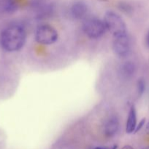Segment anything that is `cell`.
Wrapping results in <instances>:
<instances>
[{"label":"cell","mask_w":149,"mask_h":149,"mask_svg":"<svg viewBox=\"0 0 149 149\" xmlns=\"http://www.w3.org/2000/svg\"><path fill=\"white\" fill-rule=\"evenodd\" d=\"M26 32L19 25H12L2 31L0 34V45L7 52H16L24 46Z\"/></svg>","instance_id":"1"},{"label":"cell","mask_w":149,"mask_h":149,"mask_svg":"<svg viewBox=\"0 0 149 149\" xmlns=\"http://www.w3.org/2000/svg\"><path fill=\"white\" fill-rule=\"evenodd\" d=\"M103 21L107 30L109 31L114 37L127 33V26L125 22L118 13L113 11L107 12Z\"/></svg>","instance_id":"2"},{"label":"cell","mask_w":149,"mask_h":149,"mask_svg":"<svg viewBox=\"0 0 149 149\" xmlns=\"http://www.w3.org/2000/svg\"><path fill=\"white\" fill-rule=\"evenodd\" d=\"M85 34L90 39H99L105 34L107 29L103 20L96 17L86 19L83 24Z\"/></svg>","instance_id":"3"},{"label":"cell","mask_w":149,"mask_h":149,"mask_svg":"<svg viewBox=\"0 0 149 149\" xmlns=\"http://www.w3.org/2000/svg\"><path fill=\"white\" fill-rule=\"evenodd\" d=\"M58 39V31L49 25H42L35 33L37 42L42 45H51L57 42Z\"/></svg>","instance_id":"4"},{"label":"cell","mask_w":149,"mask_h":149,"mask_svg":"<svg viewBox=\"0 0 149 149\" xmlns=\"http://www.w3.org/2000/svg\"><path fill=\"white\" fill-rule=\"evenodd\" d=\"M112 49L115 55L119 57H125L129 55L131 49V42L127 33L115 36Z\"/></svg>","instance_id":"5"},{"label":"cell","mask_w":149,"mask_h":149,"mask_svg":"<svg viewBox=\"0 0 149 149\" xmlns=\"http://www.w3.org/2000/svg\"><path fill=\"white\" fill-rule=\"evenodd\" d=\"M88 5L86 2L83 1H74L70 9V13L72 16L76 20H81L86 17L87 15Z\"/></svg>","instance_id":"6"},{"label":"cell","mask_w":149,"mask_h":149,"mask_svg":"<svg viewBox=\"0 0 149 149\" xmlns=\"http://www.w3.org/2000/svg\"><path fill=\"white\" fill-rule=\"evenodd\" d=\"M119 128V122L115 116L110 117L107 120L104 125V133L108 138L114 136L117 133Z\"/></svg>","instance_id":"7"},{"label":"cell","mask_w":149,"mask_h":149,"mask_svg":"<svg viewBox=\"0 0 149 149\" xmlns=\"http://www.w3.org/2000/svg\"><path fill=\"white\" fill-rule=\"evenodd\" d=\"M137 111L134 105H131L129 111L128 117H127V124H126V132L130 134L134 132L137 126Z\"/></svg>","instance_id":"8"},{"label":"cell","mask_w":149,"mask_h":149,"mask_svg":"<svg viewBox=\"0 0 149 149\" xmlns=\"http://www.w3.org/2000/svg\"><path fill=\"white\" fill-rule=\"evenodd\" d=\"M135 73V65L131 62H124L119 68V74L123 79H128L134 76Z\"/></svg>","instance_id":"9"},{"label":"cell","mask_w":149,"mask_h":149,"mask_svg":"<svg viewBox=\"0 0 149 149\" xmlns=\"http://www.w3.org/2000/svg\"><path fill=\"white\" fill-rule=\"evenodd\" d=\"M145 90V81L143 79H140L137 82V93L138 96L143 95Z\"/></svg>","instance_id":"10"},{"label":"cell","mask_w":149,"mask_h":149,"mask_svg":"<svg viewBox=\"0 0 149 149\" xmlns=\"http://www.w3.org/2000/svg\"><path fill=\"white\" fill-rule=\"evenodd\" d=\"M145 124V118H143L142 120H140V122H139V124H137V126H136V129L134 130V133L137 132L138 131H140V130L143 128V127L144 126Z\"/></svg>","instance_id":"11"},{"label":"cell","mask_w":149,"mask_h":149,"mask_svg":"<svg viewBox=\"0 0 149 149\" xmlns=\"http://www.w3.org/2000/svg\"><path fill=\"white\" fill-rule=\"evenodd\" d=\"M145 45L146 46L149 48V31H148L147 34H146V36H145Z\"/></svg>","instance_id":"12"},{"label":"cell","mask_w":149,"mask_h":149,"mask_svg":"<svg viewBox=\"0 0 149 149\" xmlns=\"http://www.w3.org/2000/svg\"><path fill=\"white\" fill-rule=\"evenodd\" d=\"M117 146H113V147L111 148H107V147H96V148H94L93 149H117Z\"/></svg>","instance_id":"13"},{"label":"cell","mask_w":149,"mask_h":149,"mask_svg":"<svg viewBox=\"0 0 149 149\" xmlns=\"http://www.w3.org/2000/svg\"><path fill=\"white\" fill-rule=\"evenodd\" d=\"M121 149H134L133 147H131V146H125L123 147Z\"/></svg>","instance_id":"14"},{"label":"cell","mask_w":149,"mask_h":149,"mask_svg":"<svg viewBox=\"0 0 149 149\" xmlns=\"http://www.w3.org/2000/svg\"><path fill=\"white\" fill-rule=\"evenodd\" d=\"M146 131H147L148 133H149V122L147 124V125H146Z\"/></svg>","instance_id":"15"},{"label":"cell","mask_w":149,"mask_h":149,"mask_svg":"<svg viewBox=\"0 0 149 149\" xmlns=\"http://www.w3.org/2000/svg\"><path fill=\"white\" fill-rule=\"evenodd\" d=\"M145 149H149V147H148V148H145Z\"/></svg>","instance_id":"16"}]
</instances>
